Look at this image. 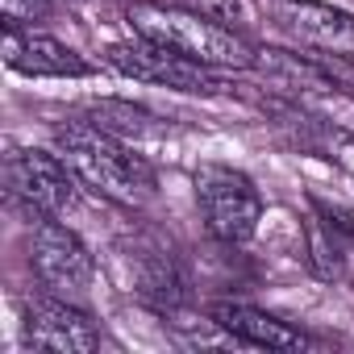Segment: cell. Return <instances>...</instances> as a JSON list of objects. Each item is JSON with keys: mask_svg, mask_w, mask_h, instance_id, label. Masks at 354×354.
I'll use <instances>...</instances> for the list:
<instances>
[{"mask_svg": "<svg viewBox=\"0 0 354 354\" xmlns=\"http://www.w3.org/2000/svg\"><path fill=\"white\" fill-rule=\"evenodd\" d=\"M55 150L63 154V162L75 171L84 188H92L113 205L142 209L154 196V167L142 154H133L129 142L104 133L84 117L55 125Z\"/></svg>", "mask_w": 354, "mask_h": 354, "instance_id": "cell-1", "label": "cell"}, {"mask_svg": "<svg viewBox=\"0 0 354 354\" xmlns=\"http://www.w3.org/2000/svg\"><path fill=\"white\" fill-rule=\"evenodd\" d=\"M125 21L133 26V34L162 42L196 63L221 67V71H250L259 59V46L242 38L234 26H221L180 5H167V0H138V5L125 9Z\"/></svg>", "mask_w": 354, "mask_h": 354, "instance_id": "cell-2", "label": "cell"}, {"mask_svg": "<svg viewBox=\"0 0 354 354\" xmlns=\"http://www.w3.org/2000/svg\"><path fill=\"white\" fill-rule=\"evenodd\" d=\"M192 188H196V209L205 217V230L217 242L242 246L254 238L263 221V196L246 171L230 162H201L192 171Z\"/></svg>", "mask_w": 354, "mask_h": 354, "instance_id": "cell-3", "label": "cell"}, {"mask_svg": "<svg viewBox=\"0 0 354 354\" xmlns=\"http://www.w3.org/2000/svg\"><path fill=\"white\" fill-rule=\"evenodd\" d=\"M104 63L138 84H154L167 92H188V96H221L230 92V80L221 75V67L196 63L180 50H171L162 42H150L142 34H133V42H113L104 50Z\"/></svg>", "mask_w": 354, "mask_h": 354, "instance_id": "cell-4", "label": "cell"}, {"mask_svg": "<svg viewBox=\"0 0 354 354\" xmlns=\"http://www.w3.org/2000/svg\"><path fill=\"white\" fill-rule=\"evenodd\" d=\"M30 267L42 279L46 292L67 296V300H84L92 279H96V259L84 246V238L75 230H67L59 217H42L34 225V242H30Z\"/></svg>", "mask_w": 354, "mask_h": 354, "instance_id": "cell-5", "label": "cell"}, {"mask_svg": "<svg viewBox=\"0 0 354 354\" xmlns=\"http://www.w3.org/2000/svg\"><path fill=\"white\" fill-rule=\"evenodd\" d=\"M5 175H9V188L17 201H26L38 217H63L75 209L80 201V180L75 171L63 162V154L55 150H9V162H5Z\"/></svg>", "mask_w": 354, "mask_h": 354, "instance_id": "cell-6", "label": "cell"}, {"mask_svg": "<svg viewBox=\"0 0 354 354\" xmlns=\"http://www.w3.org/2000/svg\"><path fill=\"white\" fill-rule=\"evenodd\" d=\"M21 337L30 350H50V354H92L100 346V329L92 317L67 300V296H30L21 304Z\"/></svg>", "mask_w": 354, "mask_h": 354, "instance_id": "cell-7", "label": "cell"}, {"mask_svg": "<svg viewBox=\"0 0 354 354\" xmlns=\"http://www.w3.org/2000/svg\"><path fill=\"white\" fill-rule=\"evenodd\" d=\"M267 17L292 42L321 50L329 59L354 55V13L321 5V0H267Z\"/></svg>", "mask_w": 354, "mask_h": 354, "instance_id": "cell-8", "label": "cell"}, {"mask_svg": "<svg viewBox=\"0 0 354 354\" xmlns=\"http://www.w3.org/2000/svg\"><path fill=\"white\" fill-rule=\"evenodd\" d=\"M5 67L30 80H84L92 75V63L71 50L67 42L38 34V30H5Z\"/></svg>", "mask_w": 354, "mask_h": 354, "instance_id": "cell-9", "label": "cell"}, {"mask_svg": "<svg viewBox=\"0 0 354 354\" xmlns=\"http://www.w3.org/2000/svg\"><path fill=\"white\" fill-rule=\"evenodd\" d=\"M209 317H213L217 329L234 333L246 346H263V350H300V346H308V337L300 329H292L288 321H279V317H271L254 304H242V300H217L209 308Z\"/></svg>", "mask_w": 354, "mask_h": 354, "instance_id": "cell-10", "label": "cell"}, {"mask_svg": "<svg viewBox=\"0 0 354 354\" xmlns=\"http://www.w3.org/2000/svg\"><path fill=\"white\" fill-rule=\"evenodd\" d=\"M254 71L275 80V84H283V88H296V92H354L333 71V63L308 59V55H292V50H259Z\"/></svg>", "mask_w": 354, "mask_h": 354, "instance_id": "cell-11", "label": "cell"}, {"mask_svg": "<svg viewBox=\"0 0 354 354\" xmlns=\"http://www.w3.org/2000/svg\"><path fill=\"white\" fill-rule=\"evenodd\" d=\"M84 121L100 125L104 133H113L121 142H146V138H167L171 133V125L158 113H150L133 100H92L84 109Z\"/></svg>", "mask_w": 354, "mask_h": 354, "instance_id": "cell-12", "label": "cell"}, {"mask_svg": "<svg viewBox=\"0 0 354 354\" xmlns=\"http://www.w3.org/2000/svg\"><path fill=\"white\" fill-rule=\"evenodd\" d=\"M167 5H180V9H192L201 17H213L221 26H246L250 21V5L246 0H167Z\"/></svg>", "mask_w": 354, "mask_h": 354, "instance_id": "cell-13", "label": "cell"}, {"mask_svg": "<svg viewBox=\"0 0 354 354\" xmlns=\"http://www.w3.org/2000/svg\"><path fill=\"white\" fill-rule=\"evenodd\" d=\"M50 9H55V0H0L5 30H34V21H42Z\"/></svg>", "mask_w": 354, "mask_h": 354, "instance_id": "cell-14", "label": "cell"}, {"mask_svg": "<svg viewBox=\"0 0 354 354\" xmlns=\"http://www.w3.org/2000/svg\"><path fill=\"white\" fill-rule=\"evenodd\" d=\"M55 5H75V0H55Z\"/></svg>", "mask_w": 354, "mask_h": 354, "instance_id": "cell-15", "label": "cell"}]
</instances>
